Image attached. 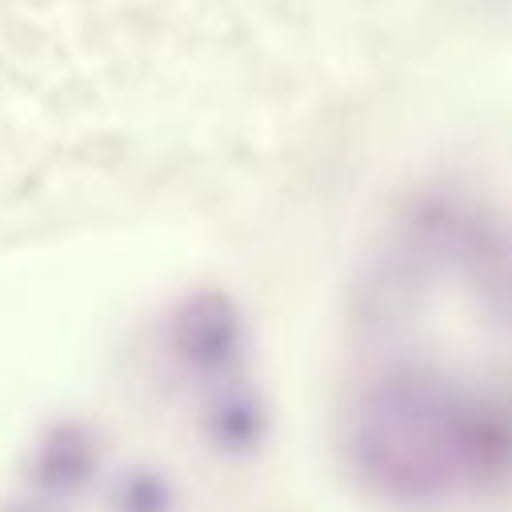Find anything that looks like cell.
Returning a JSON list of instances; mask_svg holds the SVG:
<instances>
[{
  "instance_id": "obj_1",
  "label": "cell",
  "mask_w": 512,
  "mask_h": 512,
  "mask_svg": "<svg viewBox=\"0 0 512 512\" xmlns=\"http://www.w3.org/2000/svg\"><path fill=\"white\" fill-rule=\"evenodd\" d=\"M88 472V456L76 444V436H48L40 456H36V480L44 488H72L76 480H84Z\"/></svg>"
}]
</instances>
